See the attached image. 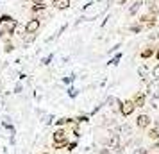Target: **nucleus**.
<instances>
[{
	"mask_svg": "<svg viewBox=\"0 0 159 154\" xmlns=\"http://www.w3.org/2000/svg\"><path fill=\"white\" fill-rule=\"evenodd\" d=\"M52 140H54V149H63L66 147L70 142H68V136H66V131L63 127H57L54 134H52Z\"/></svg>",
	"mask_w": 159,
	"mask_h": 154,
	"instance_id": "obj_1",
	"label": "nucleus"
},
{
	"mask_svg": "<svg viewBox=\"0 0 159 154\" xmlns=\"http://www.w3.org/2000/svg\"><path fill=\"white\" fill-rule=\"evenodd\" d=\"M41 27V22H39V18L34 16V18H30L29 22L25 23V34H36L38 30Z\"/></svg>",
	"mask_w": 159,
	"mask_h": 154,
	"instance_id": "obj_2",
	"label": "nucleus"
},
{
	"mask_svg": "<svg viewBox=\"0 0 159 154\" xmlns=\"http://www.w3.org/2000/svg\"><path fill=\"white\" fill-rule=\"evenodd\" d=\"M134 111H136V106H134V102H132V99H129V100L122 102V108H120L122 117H130Z\"/></svg>",
	"mask_w": 159,
	"mask_h": 154,
	"instance_id": "obj_3",
	"label": "nucleus"
},
{
	"mask_svg": "<svg viewBox=\"0 0 159 154\" xmlns=\"http://www.w3.org/2000/svg\"><path fill=\"white\" fill-rule=\"evenodd\" d=\"M150 124H152V118L148 117L147 113H141V115L136 118V125L139 129H147V127H150Z\"/></svg>",
	"mask_w": 159,
	"mask_h": 154,
	"instance_id": "obj_4",
	"label": "nucleus"
},
{
	"mask_svg": "<svg viewBox=\"0 0 159 154\" xmlns=\"http://www.w3.org/2000/svg\"><path fill=\"white\" fill-rule=\"evenodd\" d=\"M132 102H134V106H136V110L138 108H143L145 102H147V97H145L143 91H138L136 95H134V99H132Z\"/></svg>",
	"mask_w": 159,
	"mask_h": 154,
	"instance_id": "obj_5",
	"label": "nucleus"
},
{
	"mask_svg": "<svg viewBox=\"0 0 159 154\" xmlns=\"http://www.w3.org/2000/svg\"><path fill=\"white\" fill-rule=\"evenodd\" d=\"M52 6L57 9V11H65V9H68L72 6V0H54Z\"/></svg>",
	"mask_w": 159,
	"mask_h": 154,
	"instance_id": "obj_6",
	"label": "nucleus"
},
{
	"mask_svg": "<svg viewBox=\"0 0 159 154\" xmlns=\"http://www.w3.org/2000/svg\"><path fill=\"white\" fill-rule=\"evenodd\" d=\"M109 147H111L113 151H118V149H120V134H118V133H113V134H111V138H109Z\"/></svg>",
	"mask_w": 159,
	"mask_h": 154,
	"instance_id": "obj_7",
	"label": "nucleus"
},
{
	"mask_svg": "<svg viewBox=\"0 0 159 154\" xmlns=\"http://www.w3.org/2000/svg\"><path fill=\"white\" fill-rule=\"evenodd\" d=\"M147 90L150 91L152 95H159V79H152V81L148 82Z\"/></svg>",
	"mask_w": 159,
	"mask_h": 154,
	"instance_id": "obj_8",
	"label": "nucleus"
},
{
	"mask_svg": "<svg viewBox=\"0 0 159 154\" xmlns=\"http://www.w3.org/2000/svg\"><path fill=\"white\" fill-rule=\"evenodd\" d=\"M156 54V49H152V47H148V49H145V50H141V59H150L152 56Z\"/></svg>",
	"mask_w": 159,
	"mask_h": 154,
	"instance_id": "obj_9",
	"label": "nucleus"
},
{
	"mask_svg": "<svg viewBox=\"0 0 159 154\" xmlns=\"http://www.w3.org/2000/svg\"><path fill=\"white\" fill-rule=\"evenodd\" d=\"M148 138L150 140H159V125H154L148 129Z\"/></svg>",
	"mask_w": 159,
	"mask_h": 154,
	"instance_id": "obj_10",
	"label": "nucleus"
},
{
	"mask_svg": "<svg viewBox=\"0 0 159 154\" xmlns=\"http://www.w3.org/2000/svg\"><path fill=\"white\" fill-rule=\"evenodd\" d=\"M141 6H143V0H136V2L132 4V7L129 9V15H130V16L136 15L138 11H139V7H141Z\"/></svg>",
	"mask_w": 159,
	"mask_h": 154,
	"instance_id": "obj_11",
	"label": "nucleus"
},
{
	"mask_svg": "<svg viewBox=\"0 0 159 154\" xmlns=\"http://www.w3.org/2000/svg\"><path fill=\"white\" fill-rule=\"evenodd\" d=\"M75 122V118H59V120H56V125L57 127H63V125H66V124H73Z\"/></svg>",
	"mask_w": 159,
	"mask_h": 154,
	"instance_id": "obj_12",
	"label": "nucleus"
},
{
	"mask_svg": "<svg viewBox=\"0 0 159 154\" xmlns=\"http://www.w3.org/2000/svg\"><path fill=\"white\" fill-rule=\"evenodd\" d=\"M45 9H47V4H43V6H36V4H32V6H30V13H34V15H36V13L45 11Z\"/></svg>",
	"mask_w": 159,
	"mask_h": 154,
	"instance_id": "obj_13",
	"label": "nucleus"
},
{
	"mask_svg": "<svg viewBox=\"0 0 159 154\" xmlns=\"http://www.w3.org/2000/svg\"><path fill=\"white\" fill-rule=\"evenodd\" d=\"M109 104H113L111 108H115V110H120L122 108V100L120 99H109Z\"/></svg>",
	"mask_w": 159,
	"mask_h": 154,
	"instance_id": "obj_14",
	"label": "nucleus"
},
{
	"mask_svg": "<svg viewBox=\"0 0 159 154\" xmlns=\"http://www.w3.org/2000/svg\"><path fill=\"white\" fill-rule=\"evenodd\" d=\"M150 106H152V108H156V110L159 108V95H152V99H150Z\"/></svg>",
	"mask_w": 159,
	"mask_h": 154,
	"instance_id": "obj_15",
	"label": "nucleus"
},
{
	"mask_svg": "<svg viewBox=\"0 0 159 154\" xmlns=\"http://www.w3.org/2000/svg\"><path fill=\"white\" fill-rule=\"evenodd\" d=\"M138 73H139V77H141V79H145V77H147V73H148L147 66H139V68H138Z\"/></svg>",
	"mask_w": 159,
	"mask_h": 154,
	"instance_id": "obj_16",
	"label": "nucleus"
},
{
	"mask_svg": "<svg viewBox=\"0 0 159 154\" xmlns=\"http://www.w3.org/2000/svg\"><path fill=\"white\" fill-rule=\"evenodd\" d=\"M11 22H13V16H9V15L0 16V23H11Z\"/></svg>",
	"mask_w": 159,
	"mask_h": 154,
	"instance_id": "obj_17",
	"label": "nucleus"
},
{
	"mask_svg": "<svg viewBox=\"0 0 159 154\" xmlns=\"http://www.w3.org/2000/svg\"><path fill=\"white\" fill-rule=\"evenodd\" d=\"M130 30L132 32H141L143 30V25L141 23H134V25H130Z\"/></svg>",
	"mask_w": 159,
	"mask_h": 154,
	"instance_id": "obj_18",
	"label": "nucleus"
},
{
	"mask_svg": "<svg viewBox=\"0 0 159 154\" xmlns=\"http://www.w3.org/2000/svg\"><path fill=\"white\" fill-rule=\"evenodd\" d=\"M152 77H156V79H159V63L154 68H152Z\"/></svg>",
	"mask_w": 159,
	"mask_h": 154,
	"instance_id": "obj_19",
	"label": "nucleus"
},
{
	"mask_svg": "<svg viewBox=\"0 0 159 154\" xmlns=\"http://www.w3.org/2000/svg\"><path fill=\"white\" fill-rule=\"evenodd\" d=\"M120 131L123 133V134H130V127H129V124H123L122 125V129Z\"/></svg>",
	"mask_w": 159,
	"mask_h": 154,
	"instance_id": "obj_20",
	"label": "nucleus"
},
{
	"mask_svg": "<svg viewBox=\"0 0 159 154\" xmlns=\"http://www.w3.org/2000/svg\"><path fill=\"white\" fill-rule=\"evenodd\" d=\"M88 120H89V118H88V117H84V115H82V117H79V118H77V120H75V122H77V124H80V122H88Z\"/></svg>",
	"mask_w": 159,
	"mask_h": 154,
	"instance_id": "obj_21",
	"label": "nucleus"
},
{
	"mask_svg": "<svg viewBox=\"0 0 159 154\" xmlns=\"http://www.w3.org/2000/svg\"><path fill=\"white\" fill-rule=\"evenodd\" d=\"M68 151H73V149H75V147H77V143H75V142H70V143H68Z\"/></svg>",
	"mask_w": 159,
	"mask_h": 154,
	"instance_id": "obj_22",
	"label": "nucleus"
},
{
	"mask_svg": "<svg viewBox=\"0 0 159 154\" xmlns=\"http://www.w3.org/2000/svg\"><path fill=\"white\" fill-rule=\"evenodd\" d=\"M32 4H36V6H43V4H47V0H32Z\"/></svg>",
	"mask_w": 159,
	"mask_h": 154,
	"instance_id": "obj_23",
	"label": "nucleus"
},
{
	"mask_svg": "<svg viewBox=\"0 0 159 154\" xmlns=\"http://www.w3.org/2000/svg\"><path fill=\"white\" fill-rule=\"evenodd\" d=\"M136 154H148V151H147V149H138Z\"/></svg>",
	"mask_w": 159,
	"mask_h": 154,
	"instance_id": "obj_24",
	"label": "nucleus"
},
{
	"mask_svg": "<svg viewBox=\"0 0 159 154\" xmlns=\"http://www.w3.org/2000/svg\"><path fill=\"white\" fill-rule=\"evenodd\" d=\"M98 154H111V152H109V149H100V151H98Z\"/></svg>",
	"mask_w": 159,
	"mask_h": 154,
	"instance_id": "obj_25",
	"label": "nucleus"
},
{
	"mask_svg": "<svg viewBox=\"0 0 159 154\" xmlns=\"http://www.w3.org/2000/svg\"><path fill=\"white\" fill-rule=\"evenodd\" d=\"M154 58H156V59H157V61H159V47H157V49H156V54H154Z\"/></svg>",
	"mask_w": 159,
	"mask_h": 154,
	"instance_id": "obj_26",
	"label": "nucleus"
},
{
	"mask_svg": "<svg viewBox=\"0 0 159 154\" xmlns=\"http://www.w3.org/2000/svg\"><path fill=\"white\" fill-rule=\"evenodd\" d=\"M115 154H123V152L120 151V149H118V151H115Z\"/></svg>",
	"mask_w": 159,
	"mask_h": 154,
	"instance_id": "obj_27",
	"label": "nucleus"
},
{
	"mask_svg": "<svg viewBox=\"0 0 159 154\" xmlns=\"http://www.w3.org/2000/svg\"><path fill=\"white\" fill-rule=\"evenodd\" d=\"M120 4H125V0H120Z\"/></svg>",
	"mask_w": 159,
	"mask_h": 154,
	"instance_id": "obj_28",
	"label": "nucleus"
},
{
	"mask_svg": "<svg viewBox=\"0 0 159 154\" xmlns=\"http://www.w3.org/2000/svg\"><path fill=\"white\" fill-rule=\"evenodd\" d=\"M41 154H48V152H41Z\"/></svg>",
	"mask_w": 159,
	"mask_h": 154,
	"instance_id": "obj_29",
	"label": "nucleus"
}]
</instances>
